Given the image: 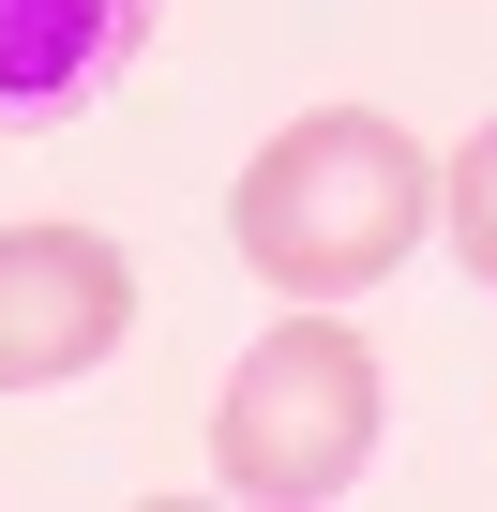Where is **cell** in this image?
I'll return each instance as SVG.
<instances>
[{"label": "cell", "instance_id": "1", "mask_svg": "<svg viewBox=\"0 0 497 512\" xmlns=\"http://www.w3.org/2000/svg\"><path fill=\"white\" fill-rule=\"evenodd\" d=\"M422 226H437V166L377 106H302L226 181V241H241V272L272 302H362L377 272L422 256Z\"/></svg>", "mask_w": 497, "mask_h": 512}, {"label": "cell", "instance_id": "2", "mask_svg": "<svg viewBox=\"0 0 497 512\" xmlns=\"http://www.w3.org/2000/svg\"><path fill=\"white\" fill-rule=\"evenodd\" d=\"M362 452H377V347H362L332 302L272 317L257 347H241L226 407H211V467H226V497H257V512H317V497L362 482Z\"/></svg>", "mask_w": 497, "mask_h": 512}, {"label": "cell", "instance_id": "3", "mask_svg": "<svg viewBox=\"0 0 497 512\" xmlns=\"http://www.w3.org/2000/svg\"><path fill=\"white\" fill-rule=\"evenodd\" d=\"M136 332V256L106 226H0V392H61Z\"/></svg>", "mask_w": 497, "mask_h": 512}, {"label": "cell", "instance_id": "4", "mask_svg": "<svg viewBox=\"0 0 497 512\" xmlns=\"http://www.w3.org/2000/svg\"><path fill=\"white\" fill-rule=\"evenodd\" d=\"M166 0H0V136H46L136 76Z\"/></svg>", "mask_w": 497, "mask_h": 512}, {"label": "cell", "instance_id": "5", "mask_svg": "<svg viewBox=\"0 0 497 512\" xmlns=\"http://www.w3.org/2000/svg\"><path fill=\"white\" fill-rule=\"evenodd\" d=\"M437 211H452V256H467V272L497 287V121H482V136L437 166Z\"/></svg>", "mask_w": 497, "mask_h": 512}]
</instances>
